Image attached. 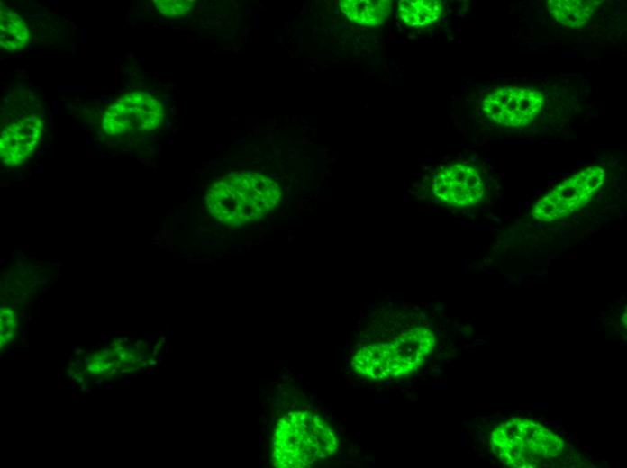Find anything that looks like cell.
Masks as SVG:
<instances>
[{"label":"cell","mask_w":627,"mask_h":468,"mask_svg":"<svg viewBox=\"0 0 627 468\" xmlns=\"http://www.w3.org/2000/svg\"><path fill=\"white\" fill-rule=\"evenodd\" d=\"M281 198L279 185L257 171L232 172L214 181L205 194L210 215L222 224L240 227L260 220Z\"/></svg>","instance_id":"6da1fadb"},{"label":"cell","mask_w":627,"mask_h":468,"mask_svg":"<svg viewBox=\"0 0 627 468\" xmlns=\"http://www.w3.org/2000/svg\"><path fill=\"white\" fill-rule=\"evenodd\" d=\"M338 440L331 425L307 410L290 412L277 423L272 463L280 468H304L332 455Z\"/></svg>","instance_id":"7a4b0ae2"},{"label":"cell","mask_w":627,"mask_h":468,"mask_svg":"<svg viewBox=\"0 0 627 468\" xmlns=\"http://www.w3.org/2000/svg\"><path fill=\"white\" fill-rule=\"evenodd\" d=\"M434 344L430 329L414 328L387 341L360 347L353 355L350 365L355 374L369 380L405 377L420 367Z\"/></svg>","instance_id":"3957f363"},{"label":"cell","mask_w":627,"mask_h":468,"mask_svg":"<svg viewBox=\"0 0 627 468\" xmlns=\"http://www.w3.org/2000/svg\"><path fill=\"white\" fill-rule=\"evenodd\" d=\"M604 178V169L597 166L577 172L540 199L532 210V217L545 222L568 217L589 202Z\"/></svg>","instance_id":"277c9868"},{"label":"cell","mask_w":627,"mask_h":468,"mask_svg":"<svg viewBox=\"0 0 627 468\" xmlns=\"http://www.w3.org/2000/svg\"><path fill=\"white\" fill-rule=\"evenodd\" d=\"M159 100L143 91L127 92L104 110L102 129L108 135L158 130L165 118Z\"/></svg>","instance_id":"5b68a950"},{"label":"cell","mask_w":627,"mask_h":468,"mask_svg":"<svg viewBox=\"0 0 627 468\" xmlns=\"http://www.w3.org/2000/svg\"><path fill=\"white\" fill-rule=\"evenodd\" d=\"M543 94L529 87L504 86L483 100L486 116L496 124L521 127L530 123L541 109Z\"/></svg>","instance_id":"8992f818"},{"label":"cell","mask_w":627,"mask_h":468,"mask_svg":"<svg viewBox=\"0 0 627 468\" xmlns=\"http://www.w3.org/2000/svg\"><path fill=\"white\" fill-rule=\"evenodd\" d=\"M433 194L457 207L477 203L484 195V184L477 169L466 163L448 165L432 181Z\"/></svg>","instance_id":"52a82bcc"},{"label":"cell","mask_w":627,"mask_h":468,"mask_svg":"<svg viewBox=\"0 0 627 468\" xmlns=\"http://www.w3.org/2000/svg\"><path fill=\"white\" fill-rule=\"evenodd\" d=\"M43 128L44 122L38 114L23 116L9 123L0 137L2 163L16 166L25 162L36 148Z\"/></svg>","instance_id":"ba28073f"},{"label":"cell","mask_w":627,"mask_h":468,"mask_svg":"<svg viewBox=\"0 0 627 468\" xmlns=\"http://www.w3.org/2000/svg\"><path fill=\"white\" fill-rule=\"evenodd\" d=\"M340 7L353 22L369 26L382 23L391 12V3L386 0H341Z\"/></svg>","instance_id":"9c48e42d"},{"label":"cell","mask_w":627,"mask_h":468,"mask_svg":"<svg viewBox=\"0 0 627 468\" xmlns=\"http://www.w3.org/2000/svg\"><path fill=\"white\" fill-rule=\"evenodd\" d=\"M600 2L584 0H551L548 8L555 20L568 29L585 25Z\"/></svg>","instance_id":"30bf717a"},{"label":"cell","mask_w":627,"mask_h":468,"mask_svg":"<svg viewBox=\"0 0 627 468\" xmlns=\"http://www.w3.org/2000/svg\"><path fill=\"white\" fill-rule=\"evenodd\" d=\"M30 40V32L23 18L5 4L0 9V45L7 51L23 49Z\"/></svg>","instance_id":"8fae6325"},{"label":"cell","mask_w":627,"mask_h":468,"mask_svg":"<svg viewBox=\"0 0 627 468\" xmlns=\"http://www.w3.org/2000/svg\"><path fill=\"white\" fill-rule=\"evenodd\" d=\"M442 4L435 0H402L399 15L408 27L418 28L435 22L442 14Z\"/></svg>","instance_id":"7c38bea8"},{"label":"cell","mask_w":627,"mask_h":468,"mask_svg":"<svg viewBox=\"0 0 627 468\" xmlns=\"http://www.w3.org/2000/svg\"><path fill=\"white\" fill-rule=\"evenodd\" d=\"M157 10L165 17H182L194 8L196 1L190 0H157L153 1Z\"/></svg>","instance_id":"4fadbf2b"}]
</instances>
